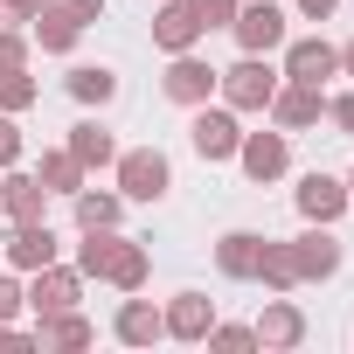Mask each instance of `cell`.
Returning <instances> with one entry per match:
<instances>
[{
    "label": "cell",
    "mask_w": 354,
    "mask_h": 354,
    "mask_svg": "<svg viewBox=\"0 0 354 354\" xmlns=\"http://www.w3.org/2000/svg\"><path fill=\"white\" fill-rule=\"evenodd\" d=\"M160 181H167L160 160H139V167H132V188H139V195H160Z\"/></svg>",
    "instance_id": "obj_3"
},
{
    "label": "cell",
    "mask_w": 354,
    "mask_h": 354,
    "mask_svg": "<svg viewBox=\"0 0 354 354\" xmlns=\"http://www.w3.org/2000/svg\"><path fill=\"white\" fill-rule=\"evenodd\" d=\"M313 8H326V0H313Z\"/></svg>",
    "instance_id": "obj_5"
},
{
    "label": "cell",
    "mask_w": 354,
    "mask_h": 354,
    "mask_svg": "<svg viewBox=\"0 0 354 354\" xmlns=\"http://www.w3.org/2000/svg\"><path fill=\"white\" fill-rule=\"evenodd\" d=\"M195 146H202V153H223V146H230V125H223V118H202V125H195Z\"/></svg>",
    "instance_id": "obj_2"
},
{
    "label": "cell",
    "mask_w": 354,
    "mask_h": 354,
    "mask_svg": "<svg viewBox=\"0 0 354 354\" xmlns=\"http://www.w3.org/2000/svg\"><path fill=\"white\" fill-rule=\"evenodd\" d=\"M243 42H278V15H271V8L243 15Z\"/></svg>",
    "instance_id": "obj_1"
},
{
    "label": "cell",
    "mask_w": 354,
    "mask_h": 354,
    "mask_svg": "<svg viewBox=\"0 0 354 354\" xmlns=\"http://www.w3.org/2000/svg\"><path fill=\"white\" fill-rule=\"evenodd\" d=\"M333 202H340V195H333V181H306V209H313V216H326Z\"/></svg>",
    "instance_id": "obj_4"
}]
</instances>
